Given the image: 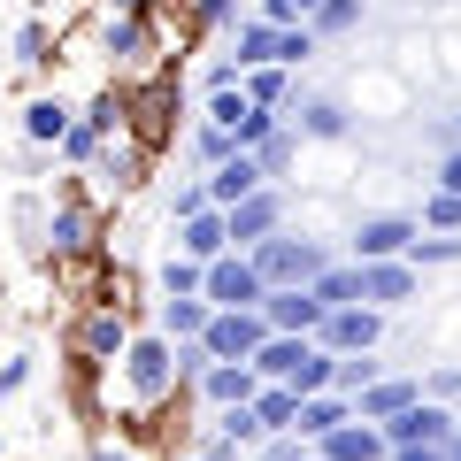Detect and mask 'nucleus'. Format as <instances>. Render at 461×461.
<instances>
[{"label":"nucleus","mask_w":461,"mask_h":461,"mask_svg":"<svg viewBox=\"0 0 461 461\" xmlns=\"http://www.w3.org/2000/svg\"><path fill=\"white\" fill-rule=\"evenodd\" d=\"M108 254V208H100L85 185L47 193V223H39V262L47 269H85Z\"/></svg>","instance_id":"1"},{"label":"nucleus","mask_w":461,"mask_h":461,"mask_svg":"<svg viewBox=\"0 0 461 461\" xmlns=\"http://www.w3.org/2000/svg\"><path fill=\"white\" fill-rule=\"evenodd\" d=\"M131 330H139V315H131V308H115V300H77V315H69V330H62L69 377H77V384L108 377V369H115V354H123V339H131Z\"/></svg>","instance_id":"2"},{"label":"nucleus","mask_w":461,"mask_h":461,"mask_svg":"<svg viewBox=\"0 0 461 461\" xmlns=\"http://www.w3.org/2000/svg\"><path fill=\"white\" fill-rule=\"evenodd\" d=\"M154 162H162V154H154L147 139H131V131H115V139H100V154H93V162L77 169V177H85V193H93L100 208H108V200H131V193H147Z\"/></svg>","instance_id":"3"},{"label":"nucleus","mask_w":461,"mask_h":461,"mask_svg":"<svg viewBox=\"0 0 461 461\" xmlns=\"http://www.w3.org/2000/svg\"><path fill=\"white\" fill-rule=\"evenodd\" d=\"M247 262L262 269V285H308L315 269L330 262V239H315V230H300L293 215H285L269 239H254V247H247Z\"/></svg>","instance_id":"4"},{"label":"nucleus","mask_w":461,"mask_h":461,"mask_svg":"<svg viewBox=\"0 0 461 461\" xmlns=\"http://www.w3.org/2000/svg\"><path fill=\"white\" fill-rule=\"evenodd\" d=\"M285 123L300 131V147H339V139H354V100H346V93H300V85H293Z\"/></svg>","instance_id":"5"},{"label":"nucleus","mask_w":461,"mask_h":461,"mask_svg":"<svg viewBox=\"0 0 461 461\" xmlns=\"http://www.w3.org/2000/svg\"><path fill=\"white\" fill-rule=\"evenodd\" d=\"M262 269L247 262V247H223L215 262H200V300L208 308H262Z\"/></svg>","instance_id":"6"},{"label":"nucleus","mask_w":461,"mask_h":461,"mask_svg":"<svg viewBox=\"0 0 461 461\" xmlns=\"http://www.w3.org/2000/svg\"><path fill=\"white\" fill-rule=\"evenodd\" d=\"M384 330H393L384 308L339 300V308H323V323H315V346H323V354H362V346H384Z\"/></svg>","instance_id":"7"},{"label":"nucleus","mask_w":461,"mask_h":461,"mask_svg":"<svg viewBox=\"0 0 461 461\" xmlns=\"http://www.w3.org/2000/svg\"><path fill=\"white\" fill-rule=\"evenodd\" d=\"M262 339H269L262 308H208V323H200V354L208 362H247Z\"/></svg>","instance_id":"8"},{"label":"nucleus","mask_w":461,"mask_h":461,"mask_svg":"<svg viewBox=\"0 0 461 461\" xmlns=\"http://www.w3.org/2000/svg\"><path fill=\"white\" fill-rule=\"evenodd\" d=\"M408 239H415V215H408V208L354 215V223H346V262H384V254H408Z\"/></svg>","instance_id":"9"},{"label":"nucleus","mask_w":461,"mask_h":461,"mask_svg":"<svg viewBox=\"0 0 461 461\" xmlns=\"http://www.w3.org/2000/svg\"><path fill=\"white\" fill-rule=\"evenodd\" d=\"M285 215H293L285 185H254L247 200H230V208H223V239H230V247H254V239H269Z\"/></svg>","instance_id":"10"},{"label":"nucleus","mask_w":461,"mask_h":461,"mask_svg":"<svg viewBox=\"0 0 461 461\" xmlns=\"http://www.w3.org/2000/svg\"><path fill=\"white\" fill-rule=\"evenodd\" d=\"M362 300H369V308H384V315L415 308V300H423V269H415L408 254H384V262H362Z\"/></svg>","instance_id":"11"},{"label":"nucleus","mask_w":461,"mask_h":461,"mask_svg":"<svg viewBox=\"0 0 461 461\" xmlns=\"http://www.w3.org/2000/svg\"><path fill=\"white\" fill-rule=\"evenodd\" d=\"M377 430H384V446H446V430H454V408H446V400H423V393H415L408 408H393Z\"/></svg>","instance_id":"12"},{"label":"nucleus","mask_w":461,"mask_h":461,"mask_svg":"<svg viewBox=\"0 0 461 461\" xmlns=\"http://www.w3.org/2000/svg\"><path fill=\"white\" fill-rule=\"evenodd\" d=\"M254 362H208L193 377V408H239V400H254Z\"/></svg>","instance_id":"13"},{"label":"nucleus","mask_w":461,"mask_h":461,"mask_svg":"<svg viewBox=\"0 0 461 461\" xmlns=\"http://www.w3.org/2000/svg\"><path fill=\"white\" fill-rule=\"evenodd\" d=\"M69 115H77V100H69V93H32V100H23V115H16L23 147H47L54 154V139L69 131Z\"/></svg>","instance_id":"14"},{"label":"nucleus","mask_w":461,"mask_h":461,"mask_svg":"<svg viewBox=\"0 0 461 461\" xmlns=\"http://www.w3.org/2000/svg\"><path fill=\"white\" fill-rule=\"evenodd\" d=\"M308 454H315V461H384V430H377V423H362V415H346V423H339V430H323Z\"/></svg>","instance_id":"15"},{"label":"nucleus","mask_w":461,"mask_h":461,"mask_svg":"<svg viewBox=\"0 0 461 461\" xmlns=\"http://www.w3.org/2000/svg\"><path fill=\"white\" fill-rule=\"evenodd\" d=\"M262 323H269V330H308V339H315L323 300H315L308 285H269V293H262Z\"/></svg>","instance_id":"16"},{"label":"nucleus","mask_w":461,"mask_h":461,"mask_svg":"<svg viewBox=\"0 0 461 461\" xmlns=\"http://www.w3.org/2000/svg\"><path fill=\"white\" fill-rule=\"evenodd\" d=\"M200 185H208V200H215V208H230V200H247L254 185H269V177H262V162H254L247 147H230L215 169H200Z\"/></svg>","instance_id":"17"},{"label":"nucleus","mask_w":461,"mask_h":461,"mask_svg":"<svg viewBox=\"0 0 461 461\" xmlns=\"http://www.w3.org/2000/svg\"><path fill=\"white\" fill-rule=\"evenodd\" d=\"M169 247L193 254V262H215V254L230 247V239H223V208H193V215H177V223H169Z\"/></svg>","instance_id":"18"},{"label":"nucleus","mask_w":461,"mask_h":461,"mask_svg":"<svg viewBox=\"0 0 461 461\" xmlns=\"http://www.w3.org/2000/svg\"><path fill=\"white\" fill-rule=\"evenodd\" d=\"M247 154L262 162V177H269V185H293V169H300V131H293V123L277 115V123H269V131L254 139Z\"/></svg>","instance_id":"19"},{"label":"nucleus","mask_w":461,"mask_h":461,"mask_svg":"<svg viewBox=\"0 0 461 461\" xmlns=\"http://www.w3.org/2000/svg\"><path fill=\"white\" fill-rule=\"evenodd\" d=\"M346 415H354V400H346L339 384H323V393H300V408H293V430H300V438L315 446L323 430H339Z\"/></svg>","instance_id":"20"},{"label":"nucleus","mask_w":461,"mask_h":461,"mask_svg":"<svg viewBox=\"0 0 461 461\" xmlns=\"http://www.w3.org/2000/svg\"><path fill=\"white\" fill-rule=\"evenodd\" d=\"M54 47H62L54 16H23V23H16V69H23V77H47V69H54Z\"/></svg>","instance_id":"21"},{"label":"nucleus","mask_w":461,"mask_h":461,"mask_svg":"<svg viewBox=\"0 0 461 461\" xmlns=\"http://www.w3.org/2000/svg\"><path fill=\"white\" fill-rule=\"evenodd\" d=\"M200 323H208V300L200 293H154V330L162 339H200Z\"/></svg>","instance_id":"22"},{"label":"nucleus","mask_w":461,"mask_h":461,"mask_svg":"<svg viewBox=\"0 0 461 461\" xmlns=\"http://www.w3.org/2000/svg\"><path fill=\"white\" fill-rule=\"evenodd\" d=\"M408 400H415V377H408V369H384L377 384H362V393H354V415H362V423H384V415L408 408Z\"/></svg>","instance_id":"23"},{"label":"nucleus","mask_w":461,"mask_h":461,"mask_svg":"<svg viewBox=\"0 0 461 461\" xmlns=\"http://www.w3.org/2000/svg\"><path fill=\"white\" fill-rule=\"evenodd\" d=\"M293 85H300V69H285V62H254L247 77H239V93H247L254 108H277V115H285V100H293Z\"/></svg>","instance_id":"24"},{"label":"nucleus","mask_w":461,"mask_h":461,"mask_svg":"<svg viewBox=\"0 0 461 461\" xmlns=\"http://www.w3.org/2000/svg\"><path fill=\"white\" fill-rule=\"evenodd\" d=\"M362 16H369V0H315L300 23H308V32L330 47V39H354V32H362Z\"/></svg>","instance_id":"25"},{"label":"nucleus","mask_w":461,"mask_h":461,"mask_svg":"<svg viewBox=\"0 0 461 461\" xmlns=\"http://www.w3.org/2000/svg\"><path fill=\"white\" fill-rule=\"evenodd\" d=\"M223 39H230V62H239V69H254V62H277V23H262V16H239Z\"/></svg>","instance_id":"26"},{"label":"nucleus","mask_w":461,"mask_h":461,"mask_svg":"<svg viewBox=\"0 0 461 461\" xmlns=\"http://www.w3.org/2000/svg\"><path fill=\"white\" fill-rule=\"evenodd\" d=\"M384 377V346H362V354H330V384H339L346 400L362 393V384Z\"/></svg>","instance_id":"27"},{"label":"nucleus","mask_w":461,"mask_h":461,"mask_svg":"<svg viewBox=\"0 0 461 461\" xmlns=\"http://www.w3.org/2000/svg\"><path fill=\"white\" fill-rule=\"evenodd\" d=\"M408 262L415 269H461V230H423V223H415Z\"/></svg>","instance_id":"28"},{"label":"nucleus","mask_w":461,"mask_h":461,"mask_svg":"<svg viewBox=\"0 0 461 461\" xmlns=\"http://www.w3.org/2000/svg\"><path fill=\"white\" fill-rule=\"evenodd\" d=\"M85 461H154V446L139 430H93L85 438Z\"/></svg>","instance_id":"29"},{"label":"nucleus","mask_w":461,"mask_h":461,"mask_svg":"<svg viewBox=\"0 0 461 461\" xmlns=\"http://www.w3.org/2000/svg\"><path fill=\"white\" fill-rule=\"evenodd\" d=\"M239 23V0H185V39H215Z\"/></svg>","instance_id":"30"},{"label":"nucleus","mask_w":461,"mask_h":461,"mask_svg":"<svg viewBox=\"0 0 461 461\" xmlns=\"http://www.w3.org/2000/svg\"><path fill=\"white\" fill-rule=\"evenodd\" d=\"M293 408H300V393L293 384H254V415H262V430H293Z\"/></svg>","instance_id":"31"},{"label":"nucleus","mask_w":461,"mask_h":461,"mask_svg":"<svg viewBox=\"0 0 461 461\" xmlns=\"http://www.w3.org/2000/svg\"><path fill=\"white\" fill-rule=\"evenodd\" d=\"M423 230H461V193H446V185H423V208H408Z\"/></svg>","instance_id":"32"},{"label":"nucleus","mask_w":461,"mask_h":461,"mask_svg":"<svg viewBox=\"0 0 461 461\" xmlns=\"http://www.w3.org/2000/svg\"><path fill=\"white\" fill-rule=\"evenodd\" d=\"M185 154H193L200 169H215V162L230 154V131H223V123H208V115H193V131H185Z\"/></svg>","instance_id":"33"},{"label":"nucleus","mask_w":461,"mask_h":461,"mask_svg":"<svg viewBox=\"0 0 461 461\" xmlns=\"http://www.w3.org/2000/svg\"><path fill=\"white\" fill-rule=\"evenodd\" d=\"M154 293H200V262H193V254H177V247H169L162 262H154Z\"/></svg>","instance_id":"34"},{"label":"nucleus","mask_w":461,"mask_h":461,"mask_svg":"<svg viewBox=\"0 0 461 461\" xmlns=\"http://www.w3.org/2000/svg\"><path fill=\"white\" fill-rule=\"evenodd\" d=\"M315 54H323V39H315L308 23H277V62L285 69H308Z\"/></svg>","instance_id":"35"},{"label":"nucleus","mask_w":461,"mask_h":461,"mask_svg":"<svg viewBox=\"0 0 461 461\" xmlns=\"http://www.w3.org/2000/svg\"><path fill=\"white\" fill-rule=\"evenodd\" d=\"M32 377H39V346H8L0 354V400H16Z\"/></svg>","instance_id":"36"},{"label":"nucleus","mask_w":461,"mask_h":461,"mask_svg":"<svg viewBox=\"0 0 461 461\" xmlns=\"http://www.w3.org/2000/svg\"><path fill=\"white\" fill-rule=\"evenodd\" d=\"M415 393H423V400H454V393H461V362H430V369H415Z\"/></svg>","instance_id":"37"},{"label":"nucleus","mask_w":461,"mask_h":461,"mask_svg":"<svg viewBox=\"0 0 461 461\" xmlns=\"http://www.w3.org/2000/svg\"><path fill=\"white\" fill-rule=\"evenodd\" d=\"M39 223H47V193H16V239L39 254Z\"/></svg>","instance_id":"38"},{"label":"nucleus","mask_w":461,"mask_h":461,"mask_svg":"<svg viewBox=\"0 0 461 461\" xmlns=\"http://www.w3.org/2000/svg\"><path fill=\"white\" fill-rule=\"evenodd\" d=\"M254 461H308V438H300V430H269V438L254 446Z\"/></svg>","instance_id":"39"},{"label":"nucleus","mask_w":461,"mask_h":461,"mask_svg":"<svg viewBox=\"0 0 461 461\" xmlns=\"http://www.w3.org/2000/svg\"><path fill=\"white\" fill-rule=\"evenodd\" d=\"M193 208H215L208 185H200V177H177V185H169V223H177V215H193Z\"/></svg>","instance_id":"40"},{"label":"nucleus","mask_w":461,"mask_h":461,"mask_svg":"<svg viewBox=\"0 0 461 461\" xmlns=\"http://www.w3.org/2000/svg\"><path fill=\"white\" fill-rule=\"evenodd\" d=\"M430 185L461 193V139H446V147H438V162H430Z\"/></svg>","instance_id":"41"},{"label":"nucleus","mask_w":461,"mask_h":461,"mask_svg":"<svg viewBox=\"0 0 461 461\" xmlns=\"http://www.w3.org/2000/svg\"><path fill=\"white\" fill-rule=\"evenodd\" d=\"M239 77H247V69L230 62V54H215V62L200 69V93H223V85H239Z\"/></svg>","instance_id":"42"},{"label":"nucleus","mask_w":461,"mask_h":461,"mask_svg":"<svg viewBox=\"0 0 461 461\" xmlns=\"http://www.w3.org/2000/svg\"><path fill=\"white\" fill-rule=\"evenodd\" d=\"M162 461H230V454H223V446H215V438H185V446H169Z\"/></svg>","instance_id":"43"},{"label":"nucleus","mask_w":461,"mask_h":461,"mask_svg":"<svg viewBox=\"0 0 461 461\" xmlns=\"http://www.w3.org/2000/svg\"><path fill=\"white\" fill-rule=\"evenodd\" d=\"M100 16H147V8H169V0H93Z\"/></svg>","instance_id":"44"},{"label":"nucleus","mask_w":461,"mask_h":461,"mask_svg":"<svg viewBox=\"0 0 461 461\" xmlns=\"http://www.w3.org/2000/svg\"><path fill=\"white\" fill-rule=\"evenodd\" d=\"M384 461H446V446H384Z\"/></svg>","instance_id":"45"},{"label":"nucleus","mask_w":461,"mask_h":461,"mask_svg":"<svg viewBox=\"0 0 461 461\" xmlns=\"http://www.w3.org/2000/svg\"><path fill=\"white\" fill-rule=\"evenodd\" d=\"M446 139H461V108H454V115L438 123V147H446Z\"/></svg>","instance_id":"46"},{"label":"nucleus","mask_w":461,"mask_h":461,"mask_svg":"<svg viewBox=\"0 0 461 461\" xmlns=\"http://www.w3.org/2000/svg\"><path fill=\"white\" fill-rule=\"evenodd\" d=\"M446 461H461V423H454V430H446Z\"/></svg>","instance_id":"47"},{"label":"nucleus","mask_w":461,"mask_h":461,"mask_svg":"<svg viewBox=\"0 0 461 461\" xmlns=\"http://www.w3.org/2000/svg\"><path fill=\"white\" fill-rule=\"evenodd\" d=\"M293 8H300V16H308V8H315V0H293Z\"/></svg>","instance_id":"48"},{"label":"nucleus","mask_w":461,"mask_h":461,"mask_svg":"<svg viewBox=\"0 0 461 461\" xmlns=\"http://www.w3.org/2000/svg\"><path fill=\"white\" fill-rule=\"evenodd\" d=\"M0 454H8V430H0Z\"/></svg>","instance_id":"49"},{"label":"nucleus","mask_w":461,"mask_h":461,"mask_svg":"<svg viewBox=\"0 0 461 461\" xmlns=\"http://www.w3.org/2000/svg\"><path fill=\"white\" fill-rule=\"evenodd\" d=\"M308 461H315V454H308Z\"/></svg>","instance_id":"50"}]
</instances>
